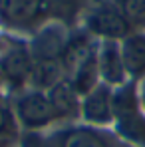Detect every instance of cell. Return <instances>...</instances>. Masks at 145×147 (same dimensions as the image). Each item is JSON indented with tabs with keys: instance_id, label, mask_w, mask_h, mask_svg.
I'll use <instances>...</instances> for the list:
<instances>
[{
	"instance_id": "cell-1",
	"label": "cell",
	"mask_w": 145,
	"mask_h": 147,
	"mask_svg": "<svg viewBox=\"0 0 145 147\" xmlns=\"http://www.w3.org/2000/svg\"><path fill=\"white\" fill-rule=\"evenodd\" d=\"M113 121L119 135L127 141L145 145V117L141 113L139 86L135 82L113 90Z\"/></svg>"
},
{
	"instance_id": "cell-2",
	"label": "cell",
	"mask_w": 145,
	"mask_h": 147,
	"mask_svg": "<svg viewBox=\"0 0 145 147\" xmlns=\"http://www.w3.org/2000/svg\"><path fill=\"white\" fill-rule=\"evenodd\" d=\"M86 32L101 42H121L133 30L115 4H97L86 14Z\"/></svg>"
},
{
	"instance_id": "cell-3",
	"label": "cell",
	"mask_w": 145,
	"mask_h": 147,
	"mask_svg": "<svg viewBox=\"0 0 145 147\" xmlns=\"http://www.w3.org/2000/svg\"><path fill=\"white\" fill-rule=\"evenodd\" d=\"M14 115L26 129H42V127L50 125L54 119H58L52 109L48 94L42 90H30V92L22 94L16 99Z\"/></svg>"
},
{
	"instance_id": "cell-4",
	"label": "cell",
	"mask_w": 145,
	"mask_h": 147,
	"mask_svg": "<svg viewBox=\"0 0 145 147\" xmlns=\"http://www.w3.org/2000/svg\"><path fill=\"white\" fill-rule=\"evenodd\" d=\"M34 58L30 48L22 44L10 46L0 54V76L12 88H24L32 82Z\"/></svg>"
},
{
	"instance_id": "cell-5",
	"label": "cell",
	"mask_w": 145,
	"mask_h": 147,
	"mask_svg": "<svg viewBox=\"0 0 145 147\" xmlns=\"http://www.w3.org/2000/svg\"><path fill=\"white\" fill-rule=\"evenodd\" d=\"M84 121L90 125H109L113 121V90L105 84H99L88 96L82 98V113Z\"/></svg>"
},
{
	"instance_id": "cell-6",
	"label": "cell",
	"mask_w": 145,
	"mask_h": 147,
	"mask_svg": "<svg viewBox=\"0 0 145 147\" xmlns=\"http://www.w3.org/2000/svg\"><path fill=\"white\" fill-rule=\"evenodd\" d=\"M97 64L101 84L109 88H121L129 82L121 58L119 42H101L97 46Z\"/></svg>"
},
{
	"instance_id": "cell-7",
	"label": "cell",
	"mask_w": 145,
	"mask_h": 147,
	"mask_svg": "<svg viewBox=\"0 0 145 147\" xmlns=\"http://www.w3.org/2000/svg\"><path fill=\"white\" fill-rule=\"evenodd\" d=\"M50 16L48 0H0V18L12 26H24Z\"/></svg>"
},
{
	"instance_id": "cell-8",
	"label": "cell",
	"mask_w": 145,
	"mask_h": 147,
	"mask_svg": "<svg viewBox=\"0 0 145 147\" xmlns=\"http://www.w3.org/2000/svg\"><path fill=\"white\" fill-rule=\"evenodd\" d=\"M119 48L129 82L139 84L141 80H145V34L131 32L119 42Z\"/></svg>"
},
{
	"instance_id": "cell-9",
	"label": "cell",
	"mask_w": 145,
	"mask_h": 147,
	"mask_svg": "<svg viewBox=\"0 0 145 147\" xmlns=\"http://www.w3.org/2000/svg\"><path fill=\"white\" fill-rule=\"evenodd\" d=\"M96 50H97V46H96V42H94V36L88 34V32H80V34L68 36V40L64 44V50L60 54V62H62V68H64L66 78L82 62H86Z\"/></svg>"
},
{
	"instance_id": "cell-10",
	"label": "cell",
	"mask_w": 145,
	"mask_h": 147,
	"mask_svg": "<svg viewBox=\"0 0 145 147\" xmlns=\"http://www.w3.org/2000/svg\"><path fill=\"white\" fill-rule=\"evenodd\" d=\"M46 94L58 119H72L82 113V98L66 78L58 82L56 86H52Z\"/></svg>"
},
{
	"instance_id": "cell-11",
	"label": "cell",
	"mask_w": 145,
	"mask_h": 147,
	"mask_svg": "<svg viewBox=\"0 0 145 147\" xmlns=\"http://www.w3.org/2000/svg\"><path fill=\"white\" fill-rule=\"evenodd\" d=\"M66 80L72 84V88L80 94V98H84V96H88L92 90H96L97 86L101 84L99 64H97V50L86 60V62H82Z\"/></svg>"
},
{
	"instance_id": "cell-12",
	"label": "cell",
	"mask_w": 145,
	"mask_h": 147,
	"mask_svg": "<svg viewBox=\"0 0 145 147\" xmlns=\"http://www.w3.org/2000/svg\"><path fill=\"white\" fill-rule=\"evenodd\" d=\"M60 147H109V143L97 129L74 127L62 135Z\"/></svg>"
},
{
	"instance_id": "cell-13",
	"label": "cell",
	"mask_w": 145,
	"mask_h": 147,
	"mask_svg": "<svg viewBox=\"0 0 145 147\" xmlns=\"http://www.w3.org/2000/svg\"><path fill=\"white\" fill-rule=\"evenodd\" d=\"M115 6L133 32L145 28V0H115Z\"/></svg>"
},
{
	"instance_id": "cell-14",
	"label": "cell",
	"mask_w": 145,
	"mask_h": 147,
	"mask_svg": "<svg viewBox=\"0 0 145 147\" xmlns=\"http://www.w3.org/2000/svg\"><path fill=\"white\" fill-rule=\"evenodd\" d=\"M16 135V115L0 103V141H8Z\"/></svg>"
},
{
	"instance_id": "cell-15",
	"label": "cell",
	"mask_w": 145,
	"mask_h": 147,
	"mask_svg": "<svg viewBox=\"0 0 145 147\" xmlns=\"http://www.w3.org/2000/svg\"><path fill=\"white\" fill-rule=\"evenodd\" d=\"M139 98H141V105L145 107V82H143V86L139 88Z\"/></svg>"
},
{
	"instance_id": "cell-16",
	"label": "cell",
	"mask_w": 145,
	"mask_h": 147,
	"mask_svg": "<svg viewBox=\"0 0 145 147\" xmlns=\"http://www.w3.org/2000/svg\"><path fill=\"white\" fill-rule=\"evenodd\" d=\"M2 84H4V80H2V76H0V86H2Z\"/></svg>"
}]
</instances>
